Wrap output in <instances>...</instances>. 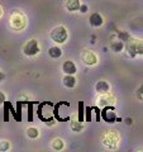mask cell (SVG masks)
<instances>
[{"label":"cell","instance_id":"cell-1","mask_svg":"<svg viewBox=\"0 0 143 152\" xmlns=\"http://www.w3.org/2000/svg\"><path fill=\"white\" fill-rule=\"evenodd\" d=\"M52 107H53V104L50 103V102L42 103L41 105L38 107V117H39L45 123H47L48 126L55 124L53 117H52Z\"/></svg>","mask_w":143,"mask_h":152},{"label":"cell","instance_id":"cell-2","mask_svg":"<svg viewBox=\"0 0 143 152\" xmlns=\"http://www.w3.org/2000/svg\"><path fill=\"white\" fill-rule=\"evenodd\" d=\"M67 31L63 26H57L51 31V38L56 43H65L67 39Z\"/></svg>","mask_w":143,"mask_h":152},{"label":"cell","instance_id":"cell-3","mask_svg":"<svg viewBox=\"0 0 143 152\" xmlns=\"http://www.w3.org/2000/svg\"><path fill=\"white\" fill-rule=\"evenodd\" d=\"M127 51H128V55L131 57H134L138 53H143L142 42L139 39H134V38L127 41Z\"/></svg>","mask_w":143,"mask_h":152},{"label":"cell","instance_id":"cell-4","mask_svg":"<svg viewBox=\"0 0 143 152\" xmlns=\"http://www.w3.org/2000/svg\"><path fill=\"white\" fill-rule=\"evenodd\" d=\"M10 23L15 29H23L26 26V18L20 12H14L12 14L10 18Z\"/></svg>","mask_w":143,"mask_h":152},{"label":"cell","instance_id":"cell-5","mask_svg":"<svg viewBox=\"0 0 143 152\" xmlns=\"http://www.w3.org/2000/svg\"><path fill=\"white\" fill-rule=\"evenodd\" d=\"M101 118L107 123H115L117 122V115L114 112V107L112 105H105L101 112Z\"/></svg>","mask_w":143,"mask_h":152},{"label":"cell","instance_id":"cell-6","mask_svg":"<svg viewBox=\"0 0 143 152\" xmlns=\"http://www.w3.org/2000/svg\"><path fill=\"white\" fill-rule=\"evenodd\" d=\"M23 51H24V53L27 56H36L38 52H39V46H38V42L37 39H31V41H28L26 46H24V48H23Z\"/></svg>","mask_w":143,"mask_h":152},{"label":"cell","instance_id":"cell-7","mask_svg":"<svg viewBox=\"0 0 143 152\" xmlns=\"http://www.w3.org/2000/svg\"><path fill=\"white\" fill-rule=\"evenodd\" d=\"M81 58H82V61L86 65H95V64L98 62L96 55H95L93 51H90V50L82 51V53H81Z\"/></svg>","mask_w":143,"mask_h":152},{"label":"cell","instance_id":"cell-8","mask_svg":"<svg viewBox=\"0 0 143 152\" xmlns=\"http://www.w3.org/2000/svg\"><path fill=\"white\" fill-rule=\"evenodd\" d=\"M103 141H104V145L105 146L110 147V148H115L117 143H118V136L114 132H109V133H107V134L104 136Z\"/></svg>","mask_w":143,"mask_h":152},{"label":"cell","instance_id":"cell-9","mask_svg":"<svg viewBox=\"0 0 143 152\" xmlns=\"http://www.w3.org/2000/svg\"><path fill=\"white\" fill-rule=\"evenodd\" d=\"M62 70H63L65 74H69V75H74L76 71H77V70H76V65L72 62V61H70V60H67V61H65V62H63Z\"/></svg>","mask_w":143,"mask_h":152},{"label":"cell","instance_id":"cell-10","mask_svg":"<svg viewBox=\"0 0 143 152\" xmlns=\"http://www.w3.org/2000/svg\"><path fill=\"white\" fill-rule=\"evenodd\" d=\"M95 89H96V91L99 94H107V93H109V90H110V85H109L107 81L101 80V81L96 83V85H95Z\"/></svg>","mask_w":143,"mask_h":152},{"label":"cell","instance_id":"cell-11","mask_svg":"<svg viewBox=\"0 0 143 152\" xmlns=\"http://www.w3.org/2000/svg\"><path fill=\"white\" fill-rule=\"evenodd\" d=\"M89 22H90V24H91L93 27H100L103 24V17L100 15L99 13H94V14H91L90 15V18H89Z\"/></svg>","mask_w":143,"mask_h":152},{"label":"cell","instance_id":"cell-12","mask_svg":"<svg viewBox=\"0 0 143 152\" xmlns=\"http://www.w3.org/2000/svg\"><path fill=\"white\" fill-rule=\"evenodd\" d=\"M80 0H67L66 1V9L69 12H77L80 8Z\"/></svg>","mask_w":143,"mask_h":152},{"label":"cell","instance_id":"cell-13","mask_svg":"<svg viewBox=\"0 0 143 152\" xmlns=\"http://www.w3.org/2000/svg\"><path fill=\"white\" fill-rule=\"evenodd\" d=\"M63 85L66 88H74L75 85H76V79L74 77V75H69V74H66V76L63 77Z\"/></svg>","mask_w":143,"mask_h":152},{"label":"cell","instance_id":"cell-14","mask_svg":"<svg viewBox=\"0 0 143 152\" xmlns=\"http://www.w3.org/2000/svg\"><path fill=\"white\" fill-rule=\"evenodd\" d=\"M113 100H114V98H112V95H109V93H107V94H101V98H100V104L101 105H112V103H113Z\"/></svg>","mask_w":143,"mask_h":152},{"label":"cell","instance_id":"cell-15","mask_svg":"<svg viewBox=\"0 0 143 152\" xmlns=\"http://www.w3.org/2000/svg\"><path fill=\"white\" fill-rule=\"evenodd\" d=\"M48 55L52 57V58H58V57L62 56V50L57 46L51 47V48L48 50Z\"/></svg>","mask_w":143,"mask_h":152},{"label":"cell","instance_id":"cell-16","mask_svg":"<svg viewBox=\"0 0 143 152\" xmlns=\"http://www.w3.org/2000/svg\"><path fill=\"white\" fill-rule=\"evenodd\" d=\"M65 147V143H63V141L61 140V138H56L52 141V148L56 150V151H61Z\"/></svg>","mask_w":143,"mask_h":152},{"label":"cell","instance_id":"cell-17","mask_svg":"<svg viewBox=\"0 0 143 152\" xmlns=\"http://www.w3.org/2000/svg\"><path fill=\"white\" fill-rule=\"evenodd\" d=\"M38 134H39V132H38L36 127H31L27 129V136L29 137V138H37Z\"/></svg>","mask_w":143,"mask_h":152},{"label":"cell","instance_id":"cell-18","mask_svg":"<svg viewBox=\"0 0 143 152\" xmlns=\"http://www.w3.org/2000/svg\"><path fill=\"white\" fill-rule=\"evenodd\" d=\"M110 47L114 52H120L123 50V47H124V45H123V42H113Z\"/></svg>","mask_w":143,"mask_h":152},{"label":"cell","instance_id":"cell-19","mask_svg":"<svg viewBox=\"0 0 143 152\" xmlns=\"http://www.w3.org/2000/svg\"><path fill=\"white\" fill-rule=\"evenodd\" d=\"M84 102H79V122L82 123L84 122Z\"/></svg>","mask_w":143,"mask_h":152},{"label":"cell","instance_id":"cell-20","mask_svg":"<svg viewBox=\"0 0 143 152\" xmlns=\"http://www.w3.org/2000/svg\"><path fill=\"white\" fill-rule=\"evenodd\" d=\"M10 148V143L8 141H0V151H8Z\"/></svg>","mask_w":143,"mask_h":152},{"label":"cell","instance_id":"cell-21","mask_svg":"<svg viewBox=\"0 0 143 152\" xmlns=\"http://www.w3.org/2000/svg\"><path fill=\"white\" fill-rule=\"evenodd\" d=\"M71 128H72L75 132H79V131L82 129V124L77 121V123H71Z\"/></svg>","mask_w":143,"mask_h":152},{"label":"cell","instance_id":"cell-22","mask_svg":"<svg viewBox=\"0 0 143 152\" xmlns=\"http://www.w3.org/2000/svg\"><path fill=\"white\" fill-rule=\"evenodd\" d=\"M32 113H33L32 104H29V105H28V122H32V121H33V115H32Z\"/></svg>","mask_w":143,"mask_h":152},{"label":"cell","instance_id":"cell-23","mask_svg":"<svg viewBox=\"0 0 143 152\" xmlns=\"http://www.w3.org/2000/svg\"><path fill=\"white\" fill-rule=\"evenodd\" d=\"M79 10H80L81 13H86V12H88V5H85V4H80Z\"/></svg>","mask_w":143,"mask_h":152},{"label":"cell","instance_id":"cell-24","mask_svg":"<svg viewBox=\"0 0 143 152\" xmlns=\"http://www.w3.org/2000/svg\"><path fill=\"white\" fill-rule=\"evenodd\" d=\"M86 114H88L86 121L90 122V121H91V108H86Z\"/></svg>","mask_w":143,"mask_h":152},{"label":"cell","instance_id":"cell-25","mask_svg":"<svg viewBox=\"0 0 143 152\" xmlns=\"http://www.w3.org/2000/svg\"><path fill=\"white\" fill-rule=\"evenodd\" d=\"M9 107H10V104H5V117H4V121L5 122H8L9 121V117H8V109H9Z\"/></svg>","mask_w":143,"mask_h":152},{"label":"cell","instance_id":"cell-26","mask_svg":"<svg viewBox=\"0 0 143 152\" xmlns=\"http://www.w3.org/2000/svg\"><path fill=\"white\" fill-rule=\"evenodd\" d=\"M4 102H5V95L3 93H0V104H3Z\"/></svg>","mask_w":143,"mask_h":152},{"label":"cell","instance_id":"cell-27","mask_svg":"<svg viewBox=\"0 0 143 152\" xmlns=\"http://www.w3.org/2000/svg\"><path fill=\"white\" fill-rule=\"evenodd\" d=\"M4 77H5V76H4V74L1 72V71H0V83H1L3 80H4Z\"/></svg>","mask_w":143,"mask_h":152},{"label":"cell","instance_id":"cell-28","mask_svg":"<svg viewBox=\"0 0 143 152\" xmlns=\"http://www.w3.org/2000/svg\"><path fill=\"white\" fill-rule=\"evenodd\" d=\"M141 90H142V86H141L139 89H138V98H139V99H142V94H141Z\"/></svg>","mask_w":143,"mask_h":152},{"label":"cell","instance_id":"cell-29","mask_svg":"<svg viewBox=\"0 0 143 152\" xmlns=\"http://www.w3.org/2000/svg\"><path fill=\"white\" fill-rule=\"evenodd\" d=\"M1 14H3V9H1V7H0V17H1Z\"/></svg>","mask_w":143,"mask_h":152}]
</instances>
